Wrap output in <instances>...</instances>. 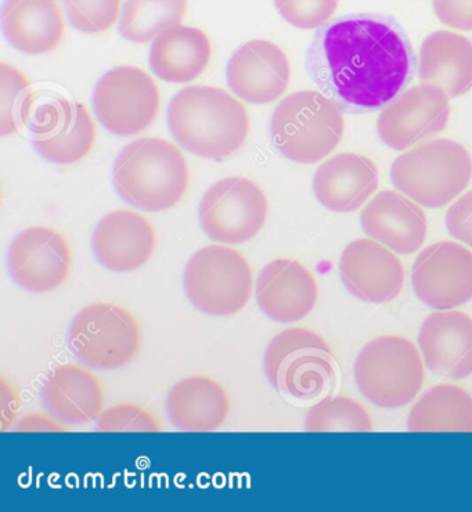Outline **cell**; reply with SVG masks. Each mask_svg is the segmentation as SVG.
I'll list each match as a JSON object with an SVG mask.
<instances>
[{
    "label": "cell",
    "mask_w": 472,
    "mask_h": 512,
    "mask_svg": "<svg viewBox=\"0 0 472 512\" xmlns=\"http://www.w3.org/2000/svg\"><path fill=\"white\" fill-rule=\"evenodd\" d=\"M407 427L412 432H472V396L456 385H437L410 410Z\"/></svg>",
    "instance_id": "28"
},
{
    "label": "cell",
    "mask_w": 472,
    "mask_h": 512,
    "mask_svg": "<svg viewBox=\"0 0 472 512\" xmlns=\"http://www.w3.org/2000/svg\"><path fill=\"white\" fill-rule=\"evenodd\" d=\"M211 43L198 28L176 25L153 41L150 66L154 74L171 84H189L200 77L211 60Z\"/></svg>",
    "instance_id": "26"
},
{
    "label": "cell",
    "mask_w": 472,
    "mask_h": 512,
    "mask_svg": "<svg viewBox=\"0 0 472 512\" xmlns=\"http://www.w3.org/2000/svg\"><path fill=\"white\" fill-rule=\"evenodd\" d=\"M185 290L201 312L212 316L234 315L251 298L250 265L239 251L210 245L197 251L187 263Z\"/></svg>",
    "instance_id": "9"
},
{
    "label": "cell",
    "mask_w": 472,
    "mask_h": 512,
    "mask_svg": "<svg viewBox=\"0 0 472 512\" xmlns=\"http://www.w3.org/2000/svg\"><path fill=\"white\" fill-rule=\"evenodd\" d=\"M68 342L72 352L88 366L121 369L139 351L138 320L120 305L92 304L79 310L72 320Z\"/></svg>",
    "instance_id": "10"
},
{
    "label": "cell",
    "mask_w": 472,
    "mask_h": 512,
    "mask_svg": "<svg viewBox=\"0 0 472 512\" xmlns=\"http://www.w3.org/2000/svg\"><path fill=\"white\" fill-rule=\"evenodd\" d=\"M270 129L273 143L284 157L298 164H315L341 142L344 117L330 97L302 90L281 100Z\"/></svg>",
    "instance_id": "6"
},
{
    "label": "cell",
    "mask_w": 472,
    "mask_h": 512,
    "mask_svg": "<svg viewBox=\"0 0 472 512\" xmlns=\"http://www.w3.org/2000/svg\"><path fill=\"white\" fill-rule=\"evenodd\" d=\"M340 0H275L277 12L298 30H316L333 17Z\"/></svg>",
    "instance_id": "34"
},
{
    "label": "cell",
    "mask_w": 472,
    "mask_h": 512,
    "mask_svg": "<svg viewBox=\"0 0 472 512\" xmlns=\"http://www.w3.org/2000/svg\"><path fill=\"white\" fill-rule=\"evenodd\" d=\"M95 111L100 124L118 136L142 132L160 110V90L154 79L138 67L113 68L95 89Z\"/></svg>",
    "instance_id": "12"
},
{
    "label": "cell",
    "mask_w": 472,
    "mask_h": 512,
    "mask_svg": "<svg viewBox=\"0 0 472 512\" xmlns=\"http://www.w3.org/2000/svg\"><path fill=\"white\" fill-rule=\"evenodd\" d=\"M414 66L405 30L385 14H349L324 24L306 54L309 77L351 114L391 103L412 81Z\"/></svg>",
    "instance_id": "1"
},
{
    "label": "cell",
    "mask_w": 472,
    "mask_h": 512,
    "mask_svg": "<svg viewBox=\"0 0 472 512\" xmlns=\"http://www.w3.org/2000/svg\"><path fill=\"white\" fill-rule=\"evenodd\" d=\"M2 30L14 49L35 56L60 45L66 23L57 0H5Z\"/></svg>",
    "instance_id": "24"
},
{
    "label": "cell",
    "mask_w": 472,
    "mask_h": 512,
    "mask_svg": "<svg viewBox=\"0 0 472 512\" xmlns=\"http://www.w3.org/2000/svg\"><path fill=\"white\" fill-rule=\"evenodd\" d=\"M102 432H162L160 420L150 410L133 403L115 405L97 418Z\"/></svg>",
    "instance_id": "33"
},
{
    "label": "cell",
    "mask_w": 472,
    "mask_h": 512,
    "mask_svg": "<svg viewBox=\"0 0 472 512\" xmlns=\"http://www.w3.org/2000/svg\"><path fill=\"white\" fill-rule=\"evenodd\" d=\"M412 286L424 305L455 309L472 299V252L452 241L420 252L412 269Z\"/></svg>",
    "instance_id": "13"
},
{
    "label": "cell",
    "mask_w": 472,
    "mask_h": 512,
    "mask_svg": "<svg viewBox=\"0 0 472 512\" xmlns=\"http://www.w3.org/2000/svg\"><path fill=\"white\" fill-rule=\"evenodd\" d=\"M319 288L311 270L294 259H276L259 273V308L275 322H299L315 308Z\"/></svg>",
    "instance_id": "19"
},
{
    "label": "cell",
    "mask_w": 472,
    "mask_h": 512,
    "mask_svg": "<svg viewBox=\"0 0 472 512\" xmlns=\"http://www.w3.org/2000/svg\"><path fill=\"white\" fill-rule=\"evenodd\" d=\"M446 227L450 236L472 248V190L448 209Z\"/></svg>",
    "instance_id": "35"
},
{
    "label": "cell",
    "mask_w": 472,
    "mask_h": 512,
    "mask_svg": "<svg viewBox=\"0 0 472 512\" xmlns=\"http://www.w3.org/2000/svg\"><path fill=\"white\" fill-rule=\"evenodd\" d=\"M341 280L353 297L371 304L394 301L405 283V269L385 245L369 239L352 241L340 259Z\"/></svg>",
    "instance_id": "17"
},
{
    "label": "cell",
    "mask_w": 472,
    "mask_h": 512,
    "mask_svg": "<svg viewBox=\"0 0 472 512\" xmlns=\"http://www.w3.org/2000/svg\"><path fill=\"white\" fill-rule=\"evenodd\" d=\"M308 432H371L373 420L365 407L348 396H326L306 414Z\"/></svg>",
    "instance_id": "30"
},
{
    "label": "cell",
    "mask_w": 472,
    "mask_h": 512,
    "mask_svg": "<svg viewBox=\"0 0 472 512\" xmlns=\"http://www.w3.org/2000/svg\"><path fill=\"white\" fill-rule=\"evenodd\" d=\"M230 90L251 104L275 102L290 84L291 67L286 53L265 39L241 45L226 68Z\"/></svg>",
    "instance_id": "16"
},
{
    "label": "cell",
    "mask_w": 472,
    "mask_h": 512,
    "mask_svg": "<svg viewBox=\"0 0 472 512\" xmlns=\"http://www.w3.org/2000/svg\"><path fill=\"white\" fill-rule=\"evenodd\" d=\"M420 81L437 86L449 99L472 89V42L450 31L434 32L424 39L419 57Z\"/></svg>",
    "instance_id": "25"
},
{
    "label": "cell",
    "mask_w": 472,
    "mask_h": 512,
    "mask_svg": "<svg viewBox=\"0 0 472 512\" xmlns=\"http://www.w3.org/2000/svg\"><path fill=\"white\" fill-rule=\"evenodd\" d=\"M268 214L265 193L245 178L219 180L208 189L198 208L205 234L229 245L254 239L265 226Z\"/></svg>",
    "instance_id": "11"
},
{
    "label": "cell",
    "mask_w": 472,
    "mask_h": 512,
    "mask_svg": "<svg viewBox=\"0 0 472 512\" xmlns=\"http://www.w3.org/2000/svg\"><path fill=\"white\" fill-rule=\"evenodd\" d=\"M265 373L281 395L297 402L329 396L337 382L331 348L308 328L291 327L269 342Z\"/></svg>",
    "instance_id": "5"
},
{
    "label": "cell",
    "mask_w": 472,
    "mask_h": 512,
    "mask_svg": "<svg viewBox=\"0 0 472 512\" xmlns=\"http://www.w3.org/2000/svg\"><path fill=\"white\" fill-rule=\"evenodd\" d=\"M472 178V158L463 144L452 139L421 143L399 155L391 167V180L421 207H446L467 189Z\"/></svg>",
    "instance_id": "4"
},
{
    "label": "cell",
    "mask_w": 472,
    "mask_h": 512,
    "mask_svg": "<svg viewBox=\"0 0 472 512\" xmlns=\"http://www.w3.org/2000/svg\"><path fill=\"white\" fill-rule=\"evenodd\" d=\"M449 115V97L442 89L417 85L384 107L377 121L378 135L391 149L403 151L441 133Z\"/></svg>",
    "instance_id": "14"
},
{
    "label": "cell",
    "mask_w": 472,
    "mask_h": 512,
    "mask_svg": "<svg viewBox=\"0 0 472 512\" xmlns=\"http://www.w3.org/2000/svg\"><path fill=\"white\" fill-rule=\"evenodd\" d=\"M72 252L66 237L52 227L24 230L10 248V272L28 291L49 292L67 280Z\"/></svg>",
    "instance_id": "15"
},
{
    "label": "cell",
    "mask_w": 472,
    "mask_h": 512,
    "mask_svg": "<svg viewBox=\"0 0 472 512\" xmlns=\"http://www.w3.org/2000/svg\"><path fill=\"white\" fill-rule=\"evenodd\" d=\"M360 223L371 240L399 255L419 251L428 233L427 216L419 204L392 190L381 191L363 208Z\"/></svg>",
    "instance_id": "18"
},
{
    "label": "cell",
    "mask_w": 472,
    "mask_h": 512,
    "mask_svg": "<svg viewBox=\"0 0 472 512\" xmlns=\"http://www.w3.org/2000/svg\"><path fill=\"white\" fill-rule=\"evenodd\" d=\"M168 413L175 427L186 432H212L229 416L230 400L225 388L210 377L180 380L169 392Z\"/></svg>",
    "instance_id": "27"
},
{
    "label": "cell",
    "mask_w": 472,
    "mask_h": 512,
    "mask_svg": "<svg viewBox=\"0 0 472 512\" xmlns=\"http://www.w3.org/2000/svg\"><path fill=\"white\" fill-rule=\"evenodd\" d=\"M42 398L60 420L85 424L103 413L106 392L95 373L75 363H64L46 378Z\"/></svg>",
    "instance_id": "23"
},
{
    "label": "cell",
    "mask_w": 472,
    "mask_h": 512,
    "mask_svg": "<svg viewBox=\"0 0 472 512\" xmlns=\"http://www.w3.org/2000/svg\"><path fill=\"white\" fill-rule=\"evenodd\" d=\"M153 225L138 212L120 209L104 216L93 234L97 261L113 272L142 268L156 251Z\"/></svg>",
    "instance_id": "20"
},
{
    "label": "cell",
    "mask_w": 472,
    "mask_h": 512,
    "mask_svg": "<svg viewBox=\"0 0 472 512\" xmlns=\"http://www.w3.org/2000/svg\"><path fill=\"white\" fill-rule=\"evenodd\" d=\"M442 24L460 31H472V0H432Z\"/></svg>",
    "instance_id": "36"
},
{
    "label": "cell",
    "mask_w": 472,
    "mask_h": 512,
    "mask_svg": "<svg viewBox=\"0 0 472 512\" xmlns=\"http://www.w3.org/2000/svg\"><path fill=\"white\" fill-rule=\"evenodd\" d=\"M419 345L432 373L455 380L471 376L472 319L466 313H432L420 328Z\"/></svg>",
    "instance_id": "21"
},
{
    "label": "cell",
    "mask_w": 472,
    "mask_h": 512,
    "mask_svg": "<svg viewBox=\"0 0 472 512\" xmlns=\"http://www.w3.org/2000/svg\"><path fill=\"white\" fill-rule=\"evenodd\" d=\"M113 180L118 194L132 207L167 211L185 196L189 165L174 144L160 137H142L122 149Z\"/></svg>",
    "instance_id": "3"
},
{
    "label": "cell",
    "mask_w": 472,
    "mask_h": 512,
    "mask_svg": "<svg viewBox=\"0 0 472 512\" xmlns=\"http://www.w3.org/2000/svg\"><path fill=\"white\" fill-rule=\"evenodd\" d=\"M168 126L180 146L211 160L229 157L247 139V110L223 89L187 86L168 107Z\"/></svg>",
    "instance_id": "2"
},
{
    "label": "cell",
    "mask_w": 472,
    "mask_h": 512,
    "mask_svg": "<svg viewBox=\"0 0 472 512\" xmlns=\"http://www.w3.org/2000/svg\"><path fill=\"white\" fill-rule=\"evenodd\" d=\"M68 20L84 34L110 30L120 17L121 0H63Z\"/></svg>",
    "instance_id": "32"
},
{
    "label": "cell",
    "mask_w": 472,
    "mask_h": 512,
    "mask_svg": "<svg viewBox=\"0 0 472 512\" xmlns=\"http://www.w3.org/2000/svg\"><path fill=\"white\" fill-rule=\"evenodd\" d=\"M21 122L32 133V143L42 157L57 165H70L89 154L96 126L84 104L59 95L31 93Z\"/></svg>",
    "instance_id": "8"
},
{
    "label": "cell",
    "mask_w": 472,
    "mask_h": 512,
    "mask_svg": "<svg viewBox=\"0 0 472 512\" xmlns=\"http://www.w3.org/2000/svg\"><path fill=\"white\" fill-rule=\"evenodd\" d=\"M187 0H126L120 18V34L126 41L146 43L161 32L182 23Z\"/></svg>",
    "instance_id": "29"
},
{
    "label": "cell",
    "mask_w": 472,
    "mask_h": 512,
    "mask_svg": "<svg viewBox=\"0 0 472 512\" xmlns=\"http://www.w3.org/2000/svg\"><path fill=\"white\" fill-rule=\"evenodd\" d=\"M378 189L376 164L366 155L341 153L323 162L313 178V193L333 212L358 211Z\"/></svg>",
    "instance_id": "22"
},
{
    "label": "cell",
    "mask_w": 472,
    "mask_h": 512,
    "mask_svg": "<svg viewBox=\"0 0 472 512\" xmlns=\"http://www.w3.org/2000/svg\"><path fill=\"white\" fill-rule=\"evenodd\" d=\"M353 374L367 400L383 409H396L409 405L419 395L424 363L412 341L385 335L363 346Z\"/></svg>",
    "instance_id": "7"
},
{
    "label": "cell",
    "mask_w": 472,
    "mask_h": 512,
    "mask_svg": "<svg viewBox=\"0 0 472 512\" xmlns=\"http://www.w3.org/2000/svg\"><path fill=\"white\" fill-rule=\"evenodd\" d=\"M2 79V99H0V133L12 135L18 131L21 115L28 97H30V81L17 68L9 64H0Z\"/></svg>",
    "instance_id": "31"
}]
</instances>
